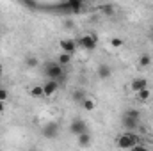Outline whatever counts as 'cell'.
Returning a JSON list of instances; mask_svg holds the SVG:
<instances>
[{"instance_id": "6da1fadb", "label": "cell", "mask_w": 153, "mask_h": 151, "mask_svg": "<svg viewBox=\"0 0 153 151\" xmlns=\"http://www.w3.org/2000/svg\"><path fill=\"white\" fill-rule=\"evenodd\" d=\"M45 73L48 76V80H55V82H64L66 80V71H64V68L57 61L48 62L45 66Z\"/></svg>"}, {"instance_id": "7a4b0ae2", "label": "cell", "mask_w": 153, "mask_h": 151, "mask_svg": "<svg viewBox=\"0 0 153 151\" xmlns=\"http://www.w3.org/2000/svg\"><path fill=\"white\" fill-rule=\"evenodd\" d=\"M121 123H123V126L128 128V130L139 128V123H141V114H139V110H135V109L125 110V114L121 115Z\"/></svg>"}, {"instance_id": "3957f363", "label": "cell", "mask_w": 153, "mask_h": 151, "mask_svg": "<svg viewBox=\"0 0 153 151\" xmlns=\"http://www.w3.org/2000/svg\"><path fill=\"white\" fill-rule=\"evenodd\" d=\"M57 7H59V9H64V11H70V13H73V14H78V13L82 11V7H84V2H82V0H68V2H64V4H59Z\"/></svg>"}, {"instance_id": "277c9868", "label": "cell", "mask_w": 153, "mask_h": 151, "mask_svg": "<svg viewBox=\"0 0 153 151\" xmlns=\"http://www.w3.org/2000/svg\"><path fill=\"white\" fill-rule=\"evenodd\" d=\"M87 132V123L84 121V119H80V117H76L71 121V124H70V133H73V135H82V133H85Z\"/></svg>"}, {"instance_id": "5b68a950", "label": "cell", "mask_w": 153, "mask_h": 151, "mask_svg": "<svg viewBox=\"0 0 153 151\" xmlns=\"http://www.w3.org/2000/svg\"><path fill=\"white\" fill-rule=\"evenodd\" d=\"M41 133H43V137H46V139H55V137L59 135V124H57L55 121H50V123H46V124L43 126Z\"/></svg>"}, {"instance_id": "8992f818", "label": "cell", "mask_w": 153, "mask_h": 151, "mask_svg": "<svg viewBox=\"0 0 153 151\" xmlns=\"http://www.w3.org/2000/svg\"><path fill=\"white\" fill-rule=\"evenodd\" d=\"M116 144H117V148L119 150H132L134 146H137L134 141H132V135L130 133H125V135H119L117 139H116Z\"/></svg>"}, {"instance_id": "52a82bcc", "label": "cell", "mask_w": 153, "mask_h": 151, "mask_svg": "<svg viewBox=\"0 0 153 151\" xmlns=\"http://www.w3.org/2000/svg\"><path fill=\"white\" fill-rule=\"evenodd\" d=\"M96 36L94 34H87V36H82V38L76 41V44L78 46H82V48H85V50H94L96 48Z\"/></svg>"}, {"instance_id": "ba28073f", "label": "cell", "mask_w": 153, "mask_h": 151, "mask_svg": "<svg viewBox=\"0 0 153 151\" xmlns=\"http://www.w3.org/2000/svg\"><path fill=\"white\" fill-rule=\"evenodd\" d=\"M76 41L75 39H62L61 41V50H62V53H70V55H73V52L76 50Z\"/></svg>"}, {"instance_id": "9c48e42d", "label": "cell", "mask_w": 153, "mask_h": 151, "mask_svg": "<svg viewBox=\"0 0 153 151\" xmlns=\"http://www.w3.org/2000/svg\"><path fill=\"white\" fill-rule=\"evenodd\" d=\"M130 89H132L134 93H139V91H143V89H148V80H146L144 76L134 78L132 84H130Z\"/></svg>"}, {"instance_id": "30bf717a", "label": "cell", "mask_w": 153, "mask_h": 151, "mask_svg": "<svg viewBox=\"0 0 153 151\" xmlns=\"http://www.w3.org/2000/svg\"><path fill=\"white\" fill-rule=\"evenodd\" d=\"M57 89H59V82H55V80H48L46 84H43V94H45V96L55 94Z\"/></svg>"}, {"instance_id": "8fae6325", "label": "cell", "mask_w": 153, "mask_h": 151, "mask_svg": "<svg viewBox=\"0 0 153 151\" xmlns=\"http://www.w3.org/2000/svg\"><path fill=\"white\" fill-rule=\"evenodd\" d=\"M76 144H78L80 148H89V146L93 144V135H91L89 132L78 135V137H76Z\"/></svg>"}, {"instance_id": "7c38bea8", "label": "cell", "mask_w": 153, "mask_h": 151, "mask_svg": "<svg viewBox=\"0 0 153 151\" xmlns=\"http://www.w3.org/2000/svg\"><path fill=\"white\" fill-rule=\"evenodd\" d=\"M111 75H112V70H111V66H107V64H100V66H98V76H100L102 80L109 78Z\"/></svg>"}, {"instance_id": "4fadbf2b", "label": "cell", "mask_w": 153, "mask_h": 151, "mask_svg": "<svg viewBox=\"0 0 153 151\" xmlns=\"http://www.w3.org/2000/svg\"><path fill=\"white\" fill-rule=\"evenodd\" d=\"M85 98H87V96H85L84 89H76L75 93H73V101H75V103H84Z\"/></svg>"}, {"instance_id": "5bb4252c", "label": "cell", "mask_w": 153, "mask_h": 151, "mask_svg": "<svg viewBox=\"0 0 153 151\" xmlns=\"http://www.w3.org/2000/svg\"><path fill=\"white\" fill-rule=\"evenodd\" d=\"M57 62L64 68V66H68V64L71 62V55H70V53H61V55H59V59H57Z\"/></svg>"}, {"instance_id": "9a60e30c", "label": "cell", "mask_w": 153, "mask_h": 151, "mask_svg": "<svg viewBox=\"0 0 153 151\" xmlns=\"http://www.w3.org/2000/svg\"><path fill=\"white\" fill-rule=\"evenodd\" d=\"M150 96H152V91H150V89H143V91H139V93H137L139 101H148V100H150Z\"/></svg>"}, {"instance_id": "2e32d148", "label": "cell", "mask_w": 153, "mask_h": 151, "mask_svg": "<svg viewBox=\"0 0 153 151\" xmlns=\"http://www.w3.org/2000/svg\"><path fill=\"white\" fill-rule=\"evenodd\" d=\"M30 96L32 98H43L45 94H43V85H34L32 89H30Z\"/></svg>"}, {"instance_id": "e0dca14e", "label": "cell", "mask_w": 153, "mask_h": 151, "mask_svg": "<svg viewBox=\"0 0 153 151\" xmlns=\"http://www.w3.org/2000/svg\"><path fill=\"white\" fill-rule=\"evenodd\" d=\"M139 64H141L143 68H146V66H150V64H152V57H150L148 53H143V55L139 57Z\"/></svg>"}, {"instance_id": "ac0fdd59", "label": "cell", "mask_w": 153, "mask_h": 151, "mask_svg": "<svg viewBox=\"0 0 153 151\" xmlns=\"http://www.w3.org/2000/svg\"><path fill=\"white\" fill-rule=\"evenodd\" d=\"M82 107H84V110L91 112V110L94 109V100H91V98H85V100H84V103H82Z\"/></svg>"}, {"instance_id": "d6986e66", "label": "cell", "mask_w": 153, "mask_h": 151, "mask_svg": "<svg viewBox=\"0 0 153 151\" xmlns=\"http://www.w3.org/2000/svg\"><path fill=\"white\" fill-rule=\"evenodd\" d=\"M25 64H27L29 68H36V66H38V59L32 57V55H29V57H25Z\"/></svg>"}, {"instance_id": "ffe728a7", "label": "cell", "mask_w": 153, "mask_h": 151, "mask_svg": "<svg viewBox=\"0 0 153 151\" xmlns=\"http://www.w3.org/2000/svg\"><path fill=\"white\" fill-rule=\"evenodd\" d=\"M111 44H112L114 48H119V46H123V39L121 38H112L111 39Z\"/></svg>"}, {"instance_id": "44dd1931", "label": "cell", "mask_w": 153, "mask_h": 151, "mask_svg": "<svg viewBox=\"0 0 153 151\" xmlns=\"http://www.w3.org/2000/svg\"><path fill=\"white\" fill-rule=\"evenodd\" d=\"M7 98H9L7 89H0V101H2V103H5V101H7Z\"/></svg>"}, {"instance_id": "7402d4cb", "label": "cell", "mask_w": 153, "mask_h": 151, "mask_svg": "<svg viewBox=\"0 0 153 151\" xmlns=\"http://www.w3.org/2000/svg\"><path fill=\"white\" fill-rule=\"evenodd\" d=\"M130 151H148V148H144V146H141V144H137V146H134Z\"/></svg>"}, {"instance_id": "603a6c76", "label": "cell", "mask_w": 153, "mask_h": 151, "mask_svg": "<svg viewBox=\"0 0 153 151\" xmlns=\"http://www.w3.org/2000/svg\"><path fill=\"white\" fill-rule=\"evenodd\" d=\"M4 110H5V103H2V101H0V112H4Z\"/></svg>"}, {"instance_id": "cb8c5ba5", "label": "cell", "mask_w": 153, "mask_h": 151, "mask_svg": "<svg viewBox=\"0 0 153 151\" xmlns=\"http://www.w3.org/2000/svg\"><path fill=\"white\" fill-rule=\"evenodd\" d=\"M2 73H4V70H2V66H0V76H2Z\"/></svg>"}, {"instance_id": "d4e9b609", "label": "cell", "mask_w": 153, "mask_h": 151, "mask_svg": "<svg viewBox=\"0 0 153 151\" xmlns=\"http://www.w3.org/2000/svg\"><path fill=\"white\" fill-rule=\"evenodd\" d=\"M0 36H2V29H0Z\"/></svg>"}]
</instances>
